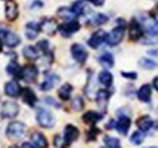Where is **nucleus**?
Segmentation results:
<instances>
[{
  "mask_svg": "<svg viewBox=\"0 0 158 148\" xmlns=\"http://www.w3.org/2000/svg\"><path fill=\"white\" fill-rule=\"evenodd\" d=\"M124 32H125L124 23H118V26L112 29V31L107 36V43L111 46H116L118 43H120L124 37Z\"/></svg>",
  "mask_w": 158,
  "mask_h": 148,
  "instance_id": "f257e3e1",
  "label": "nucleus"
},
{
  "mask_svg": "<svg viewBox=\"0 0 158 148\" xmlns=\"http://www.w3.org/2000/svg\"><path fill=\"white\" fill-rule=\"evenodd\" d=\"M25 125L20 122H14L9 124L6 129V136L11 139H18L24 136Z\"/></svg>",
  "mask_w": 158,
  "mask_h": 148,
  "instance_id": "f03ea898",
  "label": "nucleus"
},
{
  "mask_svg": "<svg viewBox=\"0 0 158 148\" xmlns=\"http://www.w3.org/2000/svg\"><path fill=\"white\" fill-rule=\"evenodd\" d=\"M36 120L40 126L45 128V129H51L54 126L55 119L49 111L44 109L38 110L36 114Z\"/></svg>",
  "mask_w": 158,
  "mask_h": 148,
  "instance_id": "7ed1b4c3",
  "label": "nucleus"
},
{
  "mask_svg": "<svg viewBox=\"0 0 158 148\" xmlns=\"http://www.w3.org/2000/svg\"><path fill=\"white\" fill-rule=\"evenodd\" d=\"M79 135H80V132L77 128L72 125H67L65 127L63 146H70L73 142L78 139Z\"/></svg>",
  "mask_w": 158,
  "mask_h": 148,
  "instance_id": "20e7f679",
  "label": "nucleus"
},
{
  "mask_svg": "<svg viewBox=\"0 0 158 148\" xmlns=\"http://www.w3.org/2000/svg\"><path fill=\"white\" fill-rule=\"evenodd\" d=\"M80 28H81V25L77 21L70 20V22L59 25L58 27V29L63 36H70L71 34L77 32Z\"/></svg>",
  "mask_w": 158,
  "mask_h": 148,
  "instance_id": "39448f33",
  "label": "nucleus"
},
{
  "mask_svg": "<svg viewBox=\"0 0 158 148\" xmlns=\"http://www.w3.org/2000/svg\"><path fill=\"white\" fill-rule=\"evenodd\" d=\"M38 76V70L33 65H27L22 69L21 78L23 79L25 82L34 83L36 82Z\"/></svg>",
  "mask_w": 158,
  "mask_h": 148,
  "instance_id": "423d86ee",
  "label": "nucleus"
},
{
  "mask_svg": "<svg viewBox=\"0 0 158 148\" xmlns=\"http://www.w3.org/2000/svg\"><path fill=\"white\" fill-rule=\"evenodd\" d=\"M19 113V106L12 101H6L2 106V115L6 118H14Z\"/></svg>",
  "mask_w": 158,
  "mask_h": 148,
  "instance_id": "0eeeda50",
  "label": "nucleus"
},
{
  "mask_svg": "<svg viewBox=\"0 0 158 148\" xmlns=\"http://www.w3.org/2000/svg\"><path fill=\"white\" fill-rule=\"evenodd\" d=\"M107 36H108L107 32H104L102 29L96 31L94 34L92 35L91 37L89 39L88 45L92 48H98L104 41H106Z\"/></svg>",
  "mask_w": 158,
  "mask_h": 148,
  "instance_id": "6e6552de",
  "label": "nucleus"
},
{
  "mask_svg": "<svg viewBox=\"0 0 158 148\" xmlns=\"http://www.w3.org/2000/svg\"><path fill=\"white\" fill-rule=\"evenodd\" d=\"M143 36V29L142 25L137 21L133 18L131 20L129 27V39L132 41H137Z\"/></svg>",
  "mask_w": 158,
  "mask_h": 148,
  "instance_id": "1a4fd4ad",
  "label": "nucleus"
},
{
  "mask_svg": "<svg viewBox=\"0 0 158 148\" xmlns=\"http://www.w3.org/2000/svg\"><path fill=\"white\" fill-rule=\"evenodd\" d=\"M72 56L78 63L83 64L86 61L88 53L84 46L78 43H74L71 46Z\"/></svg>",
  "mask_w": 158,
  "mask_h": 148,
  "instance_id": "9d476101",
  "label": "nucleus"
},
{
  "mask_svg": "<svg viewBox=\"0 0 158 148\" xmlns=\"http://www.w3.org/2000/svg\"><path fill=\"white\" fill-rule=\"evenodd\" d=\"M0 37L2 38V41L6 43V45L8 47H11V48L18 46L21 41V39L18 35L9 32V31H0Z\"/></svg>",
  "mask_w": 158,
  "mask_h": 148,
  "instance_id": "9b49d317",
  "label": "nucleus"
},
{
  "mask_svg": "<svg viewBox=\"0 0 158 148\" xmlns=\"http://www.w3.org/2000/svg\"><path fill=\"white\" fill-rule=\"evenodd\" d=\"M19 11H18V6L15 0H8L6 2L5 6V15L6 18L10 22H14L18 18Z\"/></svg>",
  "mask_w": 158,
  "mask_h": 148,
  "instance_id": "f8f14e48",
  "label": "nucleus"
},
{
  "mask_svg": "<svg viewBox=\"0 0 158 148\" xmlns=\"http://www.w3.org/2000/svg\"><path fill=\"white\" fill-rule=\"evenodd\" d=\"M22 88L15 80L6 83L5 85L6 95L10 97H18L22 93Z\"/></svg>",
  "mask_w": 158,
  "mask_h": 148,
  "instance_id": "ddd939ff",
  "label": "nucleus"
},
{
  "mask_svg": "<svg viewBox=\"0 0 158 148\" xmlns=\"http://www.w3.org/2000/svg\"><path fill=\"white\" fill-rule=\"evenodd\" d=\"M21 95H22L24 102L28 104L29 106L33 107L37 102V97H36V94L29 87L22 88Z\"/></svg>",
  "mask_w": 158,
  "mask_h": 148,
  "instance_id": "4468645a",
  "label": "nucleus"
},
{
  "mask_svg": "<svg viewBox=\"0 0 158 148\" xmlns=\"http://www.w3.org/2000/svg\"><path fill=\"white\" fill-rule=\"evenodd\" d=\"M131 121L128 117L123 115L118 118V122L115 123V128L117 131L122 135H127L131 128Z\"/></svg>",
  "mask_w": 158,
  "mask_h": 148,
  "instance_id": "2eb2a0df",
  "label": "nucleus"
},
{
  "mask_svg": "<svg viewBox=\"0 0 158 148\" xmlns=\"http://www.w3.org/2000/svg\"><path fill=\"white\" fill-rule=\"evenodd\" d=\"M111 95L110 92L106 90H100L97 94V102L99 108L103 110H106L108 99Z\"/></svg>",
  "mask_w": 158,
  "mask_h": 148,
  "instance_id": "dca6fc26",
  "label": "nucleus"
},
{
  "mask_svg": "<svg viewBox=\"0 0 158 148\" xmlns=\"http://www.w3.org/2000/svg\"><path fill=\"white\" fill-rule=\"evenodd\" d=\"M136 125L142 132H146L152 128V126L153 125V122L150 117L148 115H145V116L140 117L137 120Z\"/></svg>",
  "mask_w": 158,
  "mask_h": 148,
  "instance_id": "f3484780",
  "label": "nucleus"
},
{
  "mask_svg": "<svg viewBox=\"0 0 158 148\" xmlns=\"http://www.w3.org/2000/svg\"><path fill=\"white\" fill-rule=\"evenodd\" d=\"M151 95H152L151 87L149 84H147L142 85L137 93V96H138V99L144 102H148L150 101Z\"/></svg>",
  "mask_w": 158,
  "mask_h": 148,
  "instance_id": "a211bd4d",
  "label": "nucleus"
},
{
  "mask_svg": "<svg viewBox=\"0 0 158 148\" xmlns=\"http://www.w3.org/2000/svg\"><path fill=\"white\" fill-rule=\"evenodd\" d=\"M103 116L101 114L95 111H88L82 116V120L84 123L87 125H95L97 122L102 120Z\"/></svg>",
  "mask_w": 158,
  "mask_h": 148,
  "instance_id": "6ab92c4d",
  "label": "nucleus"
},
{
  "mask_svg": "<svg viewBox=\"0 0 158 148\" xmlns=\"http://www.w3.org/2000/svg\"><path fill=\"white\" fill-rule=\"evenodd\" d=\"M59 80H60L59 77L57 75H55V74L47 76L46 80L40 85V88L42 91H49V90L52 89L55 87V85H56L59 82Z\"/></svg>",
  "mask_w": 158,
  "mask_h": 148,
  "instance_id": "aec40b11",
  "label": "nucleus"
},
{
  "mask_svg": "<svg viewBox=\"0 0 158 148\" xmlns=\"http://www.w3.org/2000/svg\"><path fill=\"white\" fill-rule=\"evenodd\" d=\"M40 31V24L36 22H29L26 25V37L29 39H34L37 36L38 32Z\"/></svg>",
  "mask_w": 158,
  "mask_h": 148,
  "instance_id": "412c9836",
  "label": "nucleus"
},
{
  "mask_svg": "<svg viewBox=\"0 0 158 148\" xmlns=\"http://www.w3.org/2000/svg\"><path fill=\"white\" fill-rule=\"evenodd\" d=\"M56 29L57 28H56V22L52 19L45 20L44 22L40 24V30L44 31L46 34L50 35V36H52L56 33Z\"/></svg>",
  "mask_w": 158,
  "mask_h": 148,
  "instance_id": "4be33fe9",
  "label": "nucleus"
},
{
  "mask_svg": "<svg viewBox=\"0 0 158 148\" xmlns=\"http://www.w3.org/2000/svg\"><path fill=\"white\" fill-rule=\"evenodd\" d=\"M22 53L24 57L30 61H36L40 58L37 49L33 46H25L22 50Z\"/></svg>",
  "mask_w": 158,
  "mask_h": 148,
  "instance_id": "5701e85b",
  "label": "nucleus"
},
{
  "mask_svg": "<svg viewBox=\"0 0 158 148\" xmlns=\"http://www.w3.org/2000/svg\"><path fill=\"white\" fill-rule=\"evenodd\" d=\"M32 141L35 146L37 147H46L48 146V141L44 134L40 132H36L32 135Z\"/></svg>",
  "mask_w": 158,
  "mask_h": 148,
  "instance_id": "b1692460",
  "label": "nucleus"
},
{
  "mask_svg": "<svg viewBox=\"0 0 158 148\" xmlns=\"http://www.w3.org/2000/svg\"><path fill=\"white\" fill-rule=\"evenodd\" d=\"M72 91H73V87L70 84H64L58 91V95L62 100L67 101L70 98Z\"/></svg>",
  "mask_w": 158,
  "mask_h": 148,
  "instance_id": "393cba45",
  "label": "nucleus"
},
{
  "mask_svg": "<svg viewBox=\"0 0 158 148\" xmlns=\"http://www.w3.org/2000/svg\"><path fill=\"white\" fill-rule=\"evenodd\" d=\"M99 62L101 63V66H104V68H112V66H114V58L111 54L107 52V53L103 54L99 58Z\"/></svg>",
  "mask_w": 158,
  "mask_h": 148,
  "instance_id": "a878e982",
  "label": "nucleus"
},
{
  "mask_svg": "<svg viewBox=\"0 0 158 148\" xmlns=\"http://www.w3.org/2000/svg\"><path fill=\"white\" fill-rule=\"evenodd\" d=\"M99 81L103 84V85L106 86L107 87H110L112 84V81H113V77L111 75V73H110L108 71H101L99 74Z\"/></svg>",
  "mask_w": 158,
  "mask_h": 148,
  "instance_id": "bb28decb",
  "label": "nucleus"
},
{
  "mask_svg": "<svg viewBox=\"0 0 158 148\" xmlns=\"http://www.w3.org/2000/svg\"><path fill=\"white\" fill-rule=\"evenodd\" d=\"M6 71L9 74L14 76V77H20L21 78V73H22V68L20 67L18 63L15 61H11L8 64L6 67Z\"/></svg>",
  "mask_w": 158,
  "mask_h": 148,
  "instance_id": "cd10ccee",
  "label": "nucleus"
},
{
  "mask_svg": "<svg viewBox=\"0 0 158 148\" xmlns=\"http://www.w3.org/2000/svg\"><path fill=\"white\" fill-rule=\"evenodd\" d=\"M139 66L143 69L146 70H154L157 66V63L152 59L146 58H142L140 59V61L138 62Z\"/></svg>",
  "mask_w": 158,
  "mask_h": 148,
  "instance_id": "c85d7f7f",
  "label": "nucleus"
},
{
  "mask_svg": "<svg viewBox=\"0 0 158 148\" xmlns=\"http://www.w3.org/2000/svg\"><path fill=\"white\" fill-rule=\"evenodd\" d=\"M104 142L108 147H120V142H119V139H117V138L106 136L104 138Z\"/></svg>",
  "mask_w": 158,
  "mask_h": 148,
  "instance_id": "c756f323",
  "label": "nucleus"
},
{
  "mask_svg": "<svg viewBox=\"0 0 158 148\" xmlns=\"http://www.w3.org/2000/svg\"><path fill=\"white\" fill-rule=\"evenodd\" d=\"M145 139V135L143 134V132L142 131H137L134 132L131 136V141L133 144L139 145L143 142Z\"/></svg>",
  "mask_w": 158,
  "mask_h": 148,
  "instance_id": "7c9ffc66",
  "label": "nucleus"
},
{
  "mask_svg": "<svg viewBox=\"0 0 158 148\" xmlns=\"http://www.w3.org/2000/svg\"><path fill=\"white\" fill-rule=\"evenodd\" d=\"M58 15L59 16V18L66 20H73V18H74L73 16H74L73 14V13L71 12V10H70V9L67 7H61L60 9H59Z\"/></svg>",
  "mask_w": 158,
  "mask_h": 148,
  "instance_id": "2f4dec72",
  "label": "nucleus"
},
{
  "mask_svg": "<svg viewBox=\"0 0 158 148\" xmlns=\"http://www.w3.org/2000/svg\"><path fill=\"white\" fill-rule=\"evenodd\" d=\"M108 21V18L105 14H98L96 15L92 20V25H101L106 23Z\"/></svg>",
  "mask_w": 158,
  "mask_h": 148,
  "instance_id": "473e14b6",
  "label": "nucleus"
},
{
  "mask_svg": "<svg viewBox=\"0 0 158 148\" xmlns=\"http://www.w3.org/2000/svg\"><path fill=\"white\" fill-rule=\"evenodd\" d=\"M71 105L73 110L78 112V111L82 110L83 108H84V101H83V99L81 97L77 96L73 99V101L71 102Z\"/></svg>",
  "mask_w": 158,
  "mask_h": 148,
  "instance_id": "72a5a7b5",
  "label": "nucleus"
},
{
  "mask_svg": "<svg viewBox=\"0 0 158 148\" xmlns=\"http://www.w3.org/2000/svg\"><path fill=\"white\" fill-rule=\"evenodd\" d=\"M70 10L74 16H81L84 14V6L81 2H75L70 7Z\"/></svg>",
  "mask_w": 158,
  "mask_h": 148,
  "instance_id": "f704fd0d",
  "label": "nucleus"
},
{
  "mask_svg": "<svg viewBox=\"0 0 158 148\" xmlns=\"http://www.w3.org/2000/svg\"><path fill=\"white\" fill-rule=\"evenodd\" d=\"M101 130L96 127H94V128H92L91 129L89 130V132H88L87 134V138H88V140L90 141H94L96 139V137L98 134L101 133Z\"/></svg>",
  "mask_w": 158,
  "mask_h": 148,
  "instance_id": "c9c22d12",
  "label": "nucleus"
},
{
  "mask_svg": "<svg viewBox=\"0 0 158 148\" xmlns=\"http://www.w3.org/2000/svg\"><path fill=\"white\" fill-rule=\"evenodd\" d=\"M37 46L43 53L47 54L48 52L49 43L48 41H47V40H41V41L38 42Z\"/></svg>",
  "mask_w": 158,
  "mask_h": 148,
  "instance_id": "e433bc0d",
  "label": "nucleus"
},
{
  "mask_svg": "<svg viewBox=\"0 0 158 148\" xmlns=\"http://www.w3.org/2000/svg\"><path fill=\"white\" fill-rule=\"evenodd\" d=\"M121 75L125 78L131 79V80H136L138 77V74L135 72H122Z\"/></svg>",
  "mask_w": 158,
  "mask_h": 148,
  "instance_id": "4c0bfd02",
  "label": "nucleus"
},
{
  "mask_svg": "<svg viewBox=\"0 0 158 148\" xmlns=\"http://www.w3.org/2000/svg\"><path fill=\"white\" fill-rule=\"evenodd\" d=\"M151 18L156 24H158V8H156L155 10L151 13Z\"/></svg>",
  "mask_w": 158,
  "mask_h": 148,
  "instance_id": "58836bf2",
  "label": "nucleus"
},
{
  "mask_svg": "<svg viewBox=\"0 0 158 148\" xmlns=\"http://www.w3.org/2000/svg\"><path fill=\"white\" fill-rule=\"evenodd\" d=\"M89 1L96 6H101L104 3V0H89Z\"/></svg>",
  "mask_w": 158,
  "mask_h": 148,
  "instance_id": "ea45409f",
  "label": "nucleus"
},
{
  "mask_svg": "<svg viewBox=\"0 0 158 148\" xmlns=\"http://www.w3.org/2000/svg\"><path fill=\"white\" fill-rule=\"evenodd\" d=\"M46 102H48V103L52 106H56L55 104H56V105H59V104L56 102V100L52 99V98H47V99H46Z\"/></svg>",
  "mask_w": 158,
  "mask_h": 148,
  "instance_id": "a19ab883",
  "label": "nucleus"
},
{
  "mask_svg": "<svg viewBox=\"0 0 158 148\" xmlns=\"http://www.w3.org/2000/svg\"><path fill=\"white\" fill-rule=\"evenodd\" d=\"M153 87H154L155 89L158 91V77H156V78H154V80H153Z\"/></svg>",
  "mask_w": 158,
  "mask_h": 148,
  "instance_id": "79ce46f5",
  "label": "nucleus"
},
{
  "mask_svg": "<svg viewBox=\"0 0 158 148\" xmlns=\"http://www.w3.org/2000/svg\"><path fill=\"white\" fill-rule=\"evenodd\" d=\"M2 47H3V41H2V38L0 37V52L2 50Z\"/></svg>",
  "mask_w": 158,
  "mask_h": 148,
  "instance_id": "37998d69",
  "label": "nucleus"
},
{
  "mask_svg": "<svg viewBox=\"0 0 158 148\" xmlns=\"http://www.w3.org/2000/svg\"><path fill=\"white\" fill-rule=\"evenodd\" d=\"M22 146H27V147H35L34 145L29 144V143H25V144H22Z\"/></svg>",
  "mask_w": 158,
  "mask_h": 148,
  "instance_id": "c03bdc74",
  "label": "nucleus"
},
{
  "mask_svg": "<svg viewBox=\"0 0 158 148\" xmlns=\"http://www.w3.org/2000/svg\"><path fill=\"white\" fill-rule=\"evenodd\" d=\"M149 54H151V55H155V54H156V51L155 50H153V51H149Z\"/></svg>",
  "mask_w": 158,
  "mask_h": 148,
  "instance_id": "a18cd8bd",
  "label": "nucleus"
},
{
  "mask_svg": "<svg viewBox=\"0 0 158 148\" xmlns=\"http://www.w3.org/2000/svg\"><path fill=\"white\" fill-rule=\"evenodd\" d=\"M78 1H85V0H78Z\"/></svg>",
  "mask_w": 158,
  "mask_h": 148,
  "instance_id": "49530a36",
  "label": "nucleus"
}]
</instances>
